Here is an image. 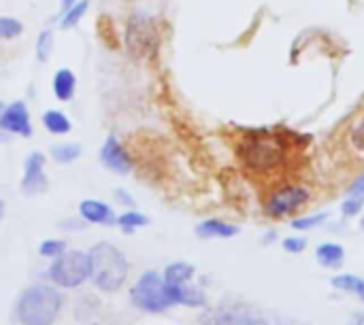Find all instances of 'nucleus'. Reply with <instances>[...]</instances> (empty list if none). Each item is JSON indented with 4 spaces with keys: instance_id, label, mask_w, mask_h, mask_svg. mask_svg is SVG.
<instances>
[{
    "instance_id": "obj_1",
    "label": "nucleus",
    "mask_w": 364,
    "mask_h": 325,
    "mask_svg": "<svg viewBox=\"0 0 364 325\" xmlns=\"http://www.w3.org/2000/svg\"><path fill=\"white\" fill-rule=\"evenodd\" d=\"M288 147L290 145L279 134L260 130V132H252L239 145V158L247 170L256 175H269L288 162L290 155Z\"/></svg>"
},
{
    "instance_id": "obj_29",
    "label": "nucleus",
    "mask_w": 364,
    "mask_h": 325,
    "mask_svg": "<svg viewBox=\"0 0 364 325\" xmlns=\"http://www.w3.org/2000/svg\"><path fill=\"white\" fill-rule=\"evenodd\" d=\"M352 145L364 151V117L360 119V123H356V128L352 130Z\"/></svg>"
},
{
    "instance_id": "obj_25",
    "label": "nucleus",
    "mask_w": 364,
    "mask_h": 325,
    "mask_svg": "<svg viewBox=\"0 0 364 325\" xmlns=\"http://www.w3.org/2000/svg\"><path fill=\"white\" fill-rule=\"evenodd\" d=\"M66 251V243L64 241H43L41 243V247H38V253L43 255V258H49V260H55V258H60L62 253Z\"/></svg>"
},
{
    "instance_id": "obj_24",
    "label": "nucleus",
    "mask_w": 364,
    "mask_h": 325,
    "mask_svg": "<svg viewBox=\"0 0 364 325\" xmlns=\"http://www.w3.org/2000/svg\"><path fill=\"white\" fill-rule=\"evenodd\" d=\"M23 32V26L15 17H0V40L17 38Z\"/></svg>"
},
{
    "instance_id": "obj_32",
    "label": "nucleus",
    "mask_w": 364,
    "mask_h": 325,
    "mask_svg": "<svg viewBox=\"0 0 364 325\" xmlns=\"http://www.w3.org/2000/svg\"><path fill=\"white\" fill-rule=\"evenodd\" d=\"M75 2H77V0H60V4H62V6H60V11H62V13H64V11H68Z\"/></svg>"
},
{
    "instance_id": "obj_19",
    "label": "nucleus",
    "mask_w": 364,
    "mask_h": 325,
    "mask_svg": "<svg viewBox=\"0 0 364 325\" xmlns=\"http://www.w3.org/2000/svg\"><path fill=\"white\" fill-rule=\"evenodd\" d=\"M331 283H333L335 290L356 294V296L364 302V279H360V277H356V275H339V277H335Z\"/></svg>"
},
{
    "instance_id": "obj_28",
    "label": "nucleus",
    "mask_w": 364,
    "mask_h": 325,
    "mask_svg": "<svg viewBox=\"0 0 364 325\" xmlns=\"http://www.w3.org/2000/svg\"><path fill=\"white\" fill-rule=\"evenodd\" d=\"M284 249L288 253H303L307 249V241L305 238H296V236H290V238H284Z\"/></svg>"
},
{
    "instance_id": "obj_20",
    "label": "nucleus",
    "mask_w": 364,
    "mask_h": 325,
    "mask_svg": "<svg viewBox=\"0 0 364 325\" xmlns=\"http://www.w3.org/2000/svg\"><path fill=\"white\" fill-rule=\"evenodd\" d=\"M87 6H90V0H77L68 11L62 13V21H60V28L62 30H68V28H75L81 17L87 13Z\"/></svg>"
},
{
    "instance_id": "obj_21",
    "label": "nucleus",
    "mask_w": 364,
    "mask_h": 325,
    "mask_svg": "<svg viewBox=\"0 0 364 325\" xmlns=\"http://www.w3.org/2000/svg\"><path fill=\"white\" fill-rule=\"evenodd\" d=\"M81 155V145L77 143H60L51 149V158L58 164H70Z\"/></svg>"
},
{
    "instance_id": "obj_30",
    "label": "nucleus",
    "mask_w": 364,
    "mask_h": 325,
    "mask_svg": "<svg viewBox=\"0 0 364 325\" xmlns=\"http://www.w3.org/2000/svg\"><path fill=\"white\" fill-rule=\"evenodd\" d=\"M348 196H350V198H364V172L352 183V185H350Z\"/></svg>"
},
{
    "instance_id": "obj_27",
    "label": "nucleus",
    "mask_w": 364,
    "mask_h": 325,
    "mask_svg": "<svg viewBox=\"0 0 364 325\" xmlns=\"http://www.w3.org/2000/svg\"><path fill=\"white\" fill-rule=\"evenodd\" d=\"M364 206V198H350L348 196V200L343 202V206H341V213L346 215V217H354V215H358L360 211H363Z\"/></svg>"
},
{
    "instance_id": "obj_31",
    "label": "nucleus",
    "mask_w": 364,
    "mask_h": 325,
    "mask_svg": "<svg viewBox=\"0 0 364 325\" xmlns=\"http://www.w3.org/2000/svg\"><path fill=\"white\" fill-rule=\"evenodd\" d=\"M115 198H117V202H124V204L132 206V198H130L124 189H117V192H115Z\"/></svg>"
},
{
    "instance_id": "obj_8",
    "label": "nucleus",
    "mask_w": 364,
    "mask_h": 325,
    "mask_svg": "<svg viewBox=\"0 0 364 325\" xmlns=\"http://www.w3.org/2000/svg\"><path fill=\"white\" fill-rule=\"evenodd\" d=\"M203 325H262V319L243 304H224L207 315Z\"/></svg>"
},
{
    "instance_id": "obj_2",
    "label": "nucleus",
    "mask_w": 364,
    "mask_h": 325,
    "mask_svg": "<svg viewBox=\"0 0 364 325\" xmlns=\"http://www.w3.org/2000/svg\"><path fill=\"white\" fill-rule=\"evenodd\" d=\"M92 260V281L105 294H115L128 279V260L111 243H98L90 251Z\"/></svg>"
},
{
    "instance_id": "obj_23",
    "label": "nucleus",
    "mask_w": 364,
    "mask_h": 325,
    "mask_svg": "<svg viewBox=\"0 0 364 325\" xmlns=\"http://www.w3.org/2000/svg\"><path fill=\"white\" fill-rule=\"evenodd\" d=\"M115 224L122 226L124 230H136V228H145L149 224V219L143 213H139V211H126L124 215L117 217Z\"/></svg>"
},
{
    "instance_id": "obj_15",
    "label": "nucleus",
    "mask_w": 364,
    "mask_h": 325,
    "mask_svg": "<svg viewBox=\"0 0 364 325\" xmlns=\"http://www.w3.org/2000/svg\"><path fill=\"white\" fill-rule=\"evenodd\" d=\"M75 87H77V79H75V72L70 68H60L53 75V94L58 100H62V102L73 100Z\"/></svg>"
},
{
    "instance_id": "obj_6",
    "label": "nucleus",
    "mask_w": 364,
    "mask_h": 325,
    "mask_svg": "<svg viewBox=\"0 0 364 325\" xmlns=\"http://www.w3.org/2000/svg\"><path fill=\"white\" fill-rule=\"evenodd\" d=\"M309 198H311V194L307 187L288 183L269 194V198L264 202V211L269 217L282 219V217H288V215L296 213L299 209H303L309 202Z\"/></svg>"
},
{
    "instance_id": "obj_14",
    "label": "nucleus",
    "mask_w": 364,
    "mask_h": 325,
    "mask_svg": "<svg viewBox=\"0 0 364 325\" xmlns=\"http://www.w3.org/2000/svg\"><path fill=\"white\" fill-rule=\"evenodd\" d=\"M239 234V228L232 224H226L222 219H207L196 226L198 238H232Z\"/></svg>"
},
{
    "instance_id": "obj_10",
    "label": "nucleus",
    "mask_w": 364,
    "mask_h": 325,
    "mask_svg": "<svg viewBox=\"0 0 364 325\" xmlns=\"http://www.w3.org/2000/svg\"><path fill=\"white\" fill-rule=\"evenodd\" d=\"M100 162L115 175H128L134 166L130 153L126 151V147L115 138V136H109L100 149Z\"/></svg>"
},
{
    "instance_id": "obj_34",
    "label": "nucleus",
    "mask_w": 364,
    "mask_h": 325,
    "mask_svg": "<svg viewBox=\"0 0 364 325\" xmlns=\"http://www.w3.org/2000/svg\"><path fill=\"white\" fill-rule=\"evenodd\" d=\"M2 111H4V104L0 102V115H2ZM9 136H11V134H6V132H4V130L0 128V141H6Z\"/></svg>"
},
{
    "instance_id": "obj_16",
    "label": "nucleus",
    "mask_w": 364,
    "mask_h": 325,
    "mask_svg": "<svg viewBox=\"0 0 364 325\" xmlns=\"http://www.w3.org/2000/svg\"><path fill=\"white\" fill-rule=\"evenodd\" d=\"M316 255H318V262L324 268H339L343 264V260H346V251L337 243H324V245H320L318 251H316Z\"/></svg>"
},
{
    "instance_id": "obj_22",
    "label": "nucleus",
    "mask_w": 364,
    "mask_h": 325,
    "mask_svg": "<svg viewBox=\"0 0 364 325\" xmlns=\"http://www.w3.org/2000/svg\"><path fill=\"white\" fill-rule=\"evenodd\" d=\"M34 51H36L38 62H47L51 57V51H53V32L51 30H43L38 34L36 45H34Z\"/></svg>"
},
{
    "instance_id": "obj_9",
    "label": "nucleus",
    "mask_w": 364,
    "mask_h": 325,
    "mask_svg": "<svg viewBox=\"0 0 364 325\" xmlns=\"http://www.w3.org/2000/svg\"><path fill=\"white\" fill-rule=\"evenodd\" d=\"M47 189V177H45V155L41 151L28 153L23 162V179H21V192L26 196L43 194Z\"/></svg>"
},
{
    "instance_id": "obj_35",
    "label": "nucleus",
    "mask_w": 364,
    "mask_h": 325,
    "mask_svg": "<svg viewBox=\"0 0 364 325\" xmlns=\"http://www.w3.org/2000/svg\"><path fill=\"white\" fill-rule=\"evenodd\" d=\"M2 213H4V202L0 200V219H2Z\"/></svg>"
},
{
    "instance_id": "obj_18",
    "label": "nucleus",
    "mask_w": 364,
    "mask_h": 325,
    "mask_svg": "<svg viewBox=\"0 0 364 325\" xmlns=\"http://www.w3.org/2000/svg\"><path fill=\"white\" fill-rule=\"evenodd\" d=\"M43 126L51 132V134H68L70 132V119L60 113V111H47L43 115Z\"/></svg>"
},
{
    "instance_id": "obj_12",
    "label": "nucleus",
    "mask_w": 364,
    "mask_h": 325,
    "mask_svg": "<svg viewBox=\"0 0 364 325\" xmlns=\"http://www.w3.org/2000/svg\"><path fill=\"white\" fill-rule=\"evenodd\" d=\"M79 215L90 221V224H98V226H113L117 221L113 209L100 200H83L79 204Z\"/></svg>"
},
{
    "instance_id": "obj_3",
    "label": "nucleus",
    "mask_w": 364,
    "mask_h": 325,
    "mask_svg": "<svg viewBox=\"0 0 364 325\" xmlns=\"http://www.w3.org/2000/svg\"><path fill=\"white\" fill-rule=\"evenodd\" d=\"M62 311V294L49 285L28 287L17 300V321L21 325H53Z\"/></svg>"
},
{
    "instance_id": "obj_11",
    "label": "nucleus",
    "mask_w": 364,
    "mask_h": 325,
    "mask_svg": "<svg viewBox=\"0 0 364 325\" xmlns=\"http://www.w3.org/2000/svg\"><path fill=\"white\" fill-rule=\"evenodd\" d=\"M0 128L6 134H17V136H32V126H30V115L28 109L21 100L11 102L9 106H4L2 115H0Z\"/></svg>"
},
{
    "instance_id": "obj_33",
    "label": "nucleus",
    "mask_w": 364,
    "mask_h": 325,
    "mask_svg": "<svg viewBox=\"0 0 364 325\" xmlns=\"http://www.w3.org/2000/svg\"><path fill=\"white\" fill-rule=\"evenodd\" d=\"M352 325H364V313H358L352 317Z\"/></svg>"
},
{
    "instance_id": "obj_36",
    "label": "nucleus",
    "mask_w": 364,
    "mask_h": 325,
    "mask_svg": "<svg viewBox=\"0 0 364 325\" xmlns=\"http://www.w3.org/2000/svg\"><path fill=\"white\" fill-rule=\"evenodd\" d=\"M360 226H363V230H364V213H363V219H360Z\"/></svg>"
},
{
    "instance_id": "obj_5",
    "label": "nucleus",
    "mask_w": 364,
    "mask_h": 325,
    "mask_svg": "<svg viewBox=\"0 0 364 325\" xmlns=\"http://www.w3.org/2000/svg\"><path fill=\"white\" fill-rule=\"evenodd\" d=\"M130 300L136 309L145 313H162L171 309V298L166 292V281L154 270H147L141 275V279L130 290Z\"/></svg>"
},
{
    "instance_id": "obj_7",
    "label": "nucleus",
    "mask_w": 364,
    "mask_h": 325,
    "mask_svg": "<svg viewBox=\"0 0 364 325\" xmlns=\"http://www.w3.org/2000/svg\"><path fill=\"white\" fill-rule=\"evenodd\" d=\"M156 26L154 21L143 15V13H136L128 19V26H126V47L128 51L134 55V57H143L147 53L154 51L156 47Z\"/></svg>"
},
{
    "instance_id": "obj_4",
    "label": "nucleus",
    "mask_w": 364,
    "mask_h": 325,
    "mask_svg": "<svg viewBox=\"0 0 364 325\" xmlns=\"http://www.w3.org/2000/svg\"><path fill=\"white\" fill-rule=\"evenodd\" d=\"M47 277L53 285L62 290H75L92 279V260L85 251H64L55 258L47 270Z\"/></svg>"
},
{
    "instance_id": "obj_13",
    "label": "nucleus",
    "mask_w": 364,
    "mask_h": 325,
    "mask_svg": "<svg viewBox=\"0 0 364 325\" xmlns=\"http://www.w3.org/2000/svg\"><path fill=\"white\" fill-rule=\"evenodd\" d=\"M166 292H168V298H171V304H183V307H190V309H200L205 307L207 298L203 296L200 290H194L190 287L188 283L186 285H168L166 283Z\"/></svg>"
},
{
    "instance_id": "obj_26",
    "label": "nucleus",
    "mask_w": 364,
    "mask_h": 325,
    "mask_svg": "<svg viewBox=\"0 0 364 325\" xmlns=\"http://www.w3.org/2000/svg\"><path fill=\"white\" fill-rule=\"evenodd\" d=\"M326 221V213H318V215H309V217H299L292 221V228L294 230H311V228H318L320 224Z\"/></svg>"
},
{
    "instance_id": "obj_17",
    "label": "nucleus",
    "mask_w": 364,
    "mask_h": 325,
    "mask_svg": "<svg viewBox=\"0 0 364 325\" xmlns=\"http://www.w3.org/2000/svg\"><path fill=\"white\" fill-rule=\"evenodd\" d=\"M194 277V266L188 262H173L164 270V281L168 285H186Z\"/></svg>"
}]
</instances>
